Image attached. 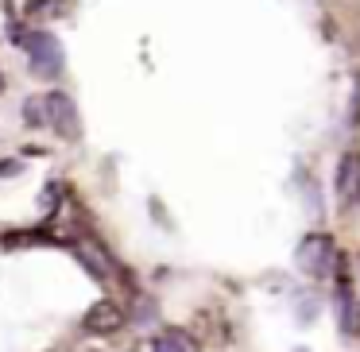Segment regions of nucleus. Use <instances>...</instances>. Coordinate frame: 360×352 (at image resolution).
I'll use <instances>...</instances> for the list:
<instances>
[{"mask_svg": "<svg viewBox=\"0 0 360 352\" xmlns=\"http://www.w3.org/2000/svg\"><path fill=\"white\" fill-rule=\"evenodd\" d=\"M356 182H360V159L356 155H345L341 167H337V194H341V197L356 194Z\"/></svg>", "mask_w": 360, "mask_h": 352, "instance_id": "6", "label": "nucleus"}, {"mask_svg": "<svg viewBox=\"0 0 360 352\" xmlns=\"http://www.w3.org/2000/svg\"><path fill=\"white\" fill-rule=\"evenodd\" d=\"M120 325H124V310H120L117 302H109V298L94 302V306L86 310V318H82V329H86V333H97V337L117 333Z\"/></svg>", "mask_w": 360, "mask_h": 352, "instance_id": "4", "label": "nucleus"}, {"mask_svg": "<svg viewBox=\"0 0 360 352\" xmlns=\"http://www.w3.org/2000/svg\"><path fill=\"white\" fill-rule=\"evenodd\" d=\"M58 194H63V186H58V182H51L47 186V197H43V213H51L58 205Z\"/></svg>", "mask_w": 360, "mask_h": 352, "instance_id": "9", "label": "nucleus"}, {"mask_svg": "<svg viewBox=\"0 0 360 352\" xmlns=\"http://www.w3.org/2000/svg\"><path fill=\"white\" fill-rule=\"evenodd\" d=\"M24 120L32 128L47 124V105H43V97H27V101H24Z\"/></svg>", "mask_w": 360, "mask_h": 352, "instance_id": "7", "label": "nucleus"}, {"mask_svg": "<svg viewBox=\"0 0 360 352\" xmlns=\"http://www.w3.org/2000/svg\"><path fill=\"white\" fill-rule=\"evenodd\" d=\"M0 93H4V70H0Z\"/></svg>", "mask_w": 360, "mask_h": 352, "instance_id": "12", "label": "nucleus"}, {"mask_svg": "<svg viewBox=\"0 0 360 352\" xmlns=\"http://www.w3.org/2000/svg\"><path fill=\"white\" fill-rule=\"evenodd\" d=\"M333 263H337V252H333V240H329L326 233H314V236H306V240L298 244V267H302L310 279L329 275Z\"/></svg>", "mask_w": 360, "mask_h": 352, "instance_id": "2", "label": "nucleus"}, {"mask_svg": "<svg viewBox=\"0 0 360 352\" xmlns=\"http://www.w3.org/2000/svg\"><path fill=\"white\" fill-rule=\"evenodd\" d=\"M24 47H27V55H32V70L39 74V78H58V74H63V47H58L55 35L27 32Z\"/></svg>", "mask_w": 360, "mask_h": 352, "instance_id": "1", "label": "nucleus"}, {"mask_svg": "<svg viewBox=\"0 0 360 352\" xmlns=\"http://www.w3.org/2000/svg\"><path fill=\"white\" fill-rule=\"evenodd\" d=\"M295 352H310V348H295Z\"/></svg>", "mask_w": 360, "mask_h": 352, "instance_id": "13", "label": "nucleus"}, {"mask_svg": "<svg viewBox=\"0 0 360 352\" xmlns=\"http://www.w3.org/2000/svg\"><path fill=\"white\" fill-rule=\"evenodd\" d=\"M356 194H360V182H356Z\"/></svg>", "mask_w": 360, "mask_h": 352, "instance_id": "14", "label": "nucleus"}, {"mask_svg": "<svg viewBox=\"0 0 360 352\" xmlns=\"http://www.w3.org/2000/svg\"><path fill=\"white\" fill-rule=\"evenodd\" d=\"M151 352H174V348H171L167 341H155V348H151Z\"/></svg>", "mask_w": 360, "mask_h": 352, "instance_id": "11", "label": "nucleus"}, {"mask_svg": "<svg viewBox=\"0 0 360 352\" xmlns=\"http://www.w3.org/2000/svg\"><path fill=\"white\" fill-rule=\"evenodd\" d=\"M27 12L32 16H63V0H32Z\"/></svg>", "mask_w": 360, "mask_h": 352, "instance_id": "8", "label": "nucleus"}, {"mask_svg": "<svg viewBox=\"0 0 360 352\" xmlns=\"http://www.w3.org/2000/svg\"><path fill=\"white\" fill-rule=\"evenodd\" d=\"M43 105H47V120L55 124V132L63 136V140H78V109H74V101L66 93H47L43 97Z\"/></svg>", "mask_w": 360, "mask_h": 352, "instance_id": "3", "label": "nucleus"}, {"mask_svg": "<svg viewBox=\"0 0 360 352\" xmlns=\"http://www.w3.org/2000/svg\"><path fill=\"white\" fill-rule=\"evenodd\" d=\"M337 313H341V333H360V302L349 287H337Z\"/></svg>", "mask_w": 360, "mask_h": 352, "instance_id": "5", "label": "nucleus"}, {"mask_svg": "<svg viewBox=\"0 0 360 352\" xmlns=\"http://www.w3.org/2000/svg\"><path fill=\"white\" fill-rule=\"evenodd\" d=\"M20 171H24L20 159H4V163H0V178H12V174H20Z\"/></svg>", "mask_w": 360, "mask_h": 352, "instance_id": "10", "label": "nucleus"}]
</instances>
